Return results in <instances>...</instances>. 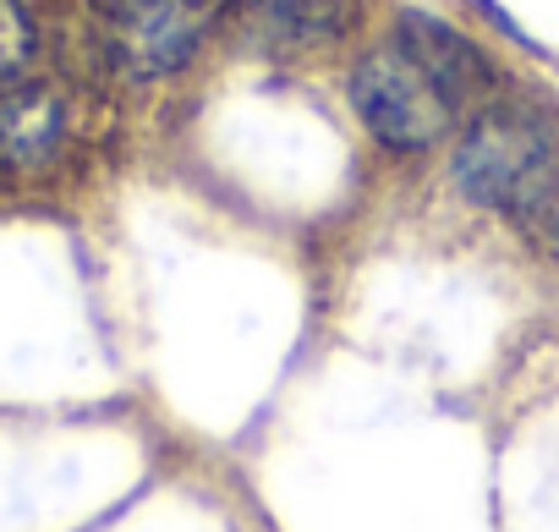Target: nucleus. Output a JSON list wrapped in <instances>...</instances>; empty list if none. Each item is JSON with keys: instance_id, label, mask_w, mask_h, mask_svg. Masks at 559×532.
<instances>
[{"instance_id": "obj_8", "label": "nucleus", "mask_w": 559, "mask_h": 532, "mask_svg": "<svg viewBox=\"0 0 559 532\" xmlns=\"http://www.w3.org/2000/svg\"><path fill=\"white\" fill-rule=\"evenodd\" d=\"M39 50V28L23 0H0V83H17Z\"/></svg>"}, {"instance_id": "obj_3", "label": "nucleus", "mask_w": 559, "mask_h": 532, "mask_svg": "<svg viewBox=\"0 0 559 532\" xmlns=\"http://www.w3.org/2000/svg\"><path fill=\"white\" fill-rule=\"evenodd\" d=\"M105 45L132 78H170L203 45L219 0H88Z\"/></svg>"}, {"instance_id": "obj_5", "label": "nucleus", "mask_w": 559, "mask_h": 532, "mask_svg": "<svg viewBox=\"0 0 559 532\" xmlns=\"http://www.w3.org/2000/svg\"><path fill=\"white\" fill-rule=\"evenodd\" d=\"M67 143V99L50 83H0V170H45Z\"/></svg>"}, {"instance_id": "obj_6", "label": "nucleus", "mask_w": 559, "mask_h": 532, "mask_svg": "<svg viewBox=\"0 0 559 532\" xmlns=\"http://www.w3.org/2000/svg\"><path fill=\"white\" fill-rule=\"evenodd\" d=\"M395 39L412 45V50L433 67V78H439L466 110L493 94V67H488V56H483L466 34H455L450 23H439V17H428V12H401Z\"/></svg>"}, {"instance_id": "obj_1", "label": "nucleus", "mask_w": 559, "mask_h": 532, "mask_svg": "<svg viewBox=\"0 0 559 532\" xmlns=\"http://www.w3.org/2000/svg\"><path fill=\"white\" fill-rule=\"evenodd\" d=\"M352 110L384 149L401 154L444 143L466 116V105L433 78V67L395 34L352 67Z\"/></svg>"}, {"instance_id": "obj_2", "label": "nucleus", "mask_w": 559, "mask_h": 532, "mask_svg": "<svg viewBox=\"0 0 559 532\" xmlns=\"http://www.w3.org/2000/svg\"><path fill=\"white\" fill-rule=\"evenodd\" d=\"M559 154V127L543 110L526 105H488L477 110V121L461 132L450 176L455 187L483 203V209H510L521 198V187Z\"/></svg>"}, {"instance_id": "obj_4", "label": "nucleus", "mask_w": 559, "mask_h": 532, "mask_svg": "<svg viewBox=\"0 0 559 532\" xmlns=\"http://www.w3.org/2000/svg\"><path fill=\"white\" fill-rule=\"evenodd\" d=\"M230 23L258 56H308L346 34L352 0H236Z\"/></svg>"}, {"instance_id": "obj_7", "label": "nucleus", "mask_w": 559, "mask_h": 532, "mask_svg": "<svg viewBox=\"0 0 559 532\" xmlns=\"http://www.w3.org/2000/svg\"><path fill=\"white\" fill-rule=\"evenodd\" d=\"M504 220H510L532 247H543V252L559 258V154L521 187V198L504 209Z\"/></svg>"}]
</instances>
